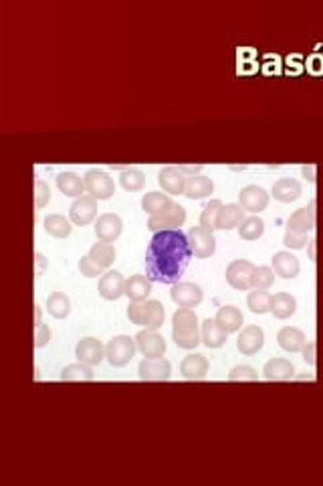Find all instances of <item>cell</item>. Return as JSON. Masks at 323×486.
Listing matches in <instances>:
<instances>
[{
  "label": "cell",
  "mask_w": 323,
  "mask_h": 486,
  "mask_svg": "<svg viewBox=\"0 0 323 486\" xmlns=\"http://www.w3.org/2000/svg\"><path fill=\"white\" fill-rule=\"evenodd\" d=\"M275 284V269L271 266H257L253 274V288L255 290H271Z\"/></svg>",
  "instance_id": "ab89813d"
},
{
  "label": "cell",
  "mask_w": 323,
  "mask_h": 486,
  "mask_svg": "<svg viewBox=\"0 0 323 486\" xmlns=\"http://www.w3.org/2000/svg\"><path fill=\"white\" fill-rule=\"evenodd\" d=\"M125 278L122 272L118 269H109L101 278H99V296L109 302H115L122 296H125Z\"/></svg>",
  "instance_id": "5bb4252c"
},
{
  "label": "cell",
  "mask_w": 323,
  "mask_h": 486,
  "mask_svg": "<svg viewBox=\"0 0 323 486\" xmlns=\"http://www.w3.org/2000/svg\"><path fill=\"white\" fill-rule=\"evenodd\" d=\"M262 375L267 381H289L295 375V367L287 359H271L265 363Z\"/></svg>",
  "instance_id": "83f0119b"
},
{
  "label": "cell",
  "mask_w": 323,
  "mask_h": 486,
  "mask_svg": "<svg viewBox=\"0 0 323 486\" xmlns=\"http://www.w3.org/2000/svg\"><path fill=\"white\" fill-rule=\"evenodd\" d=\"M158 183L168 195H184L186 174L178 166H164L158 174Z\"/></svg>",
  "instance_id": "ffe728a7"
},
{
  "label": "cell",
  "mask_w": 323,
  "mask_h": 486,
  "mask_svg": "<svg viewBox=\"0 0 323 486\" xmlns=\"http://www.w3.org/2000/svg\"><path fill=\"white\" fill-rule=\"evenodd\" d=\"M273 269H275V274H277L279 278L293 280V278L299 276L301 264H299V260L293 255L291 251H277L273 255Z\"/></svg>",
  "instance_id": "603a6c76"
},
{
  "label": "cell",
  "mask_w": 323,
  "mask_h": 486,
  "mask_svg": "<svg viewBox=\"0 0 323 486\" xmlns=\"http://www.w3.org/2000/svg\"><path fill=\"white\" fill-rule=\"evenodd\" d=\"M172 339L178 348L192 351L202 343L198 316L192 308H178L172 316Z\"/></svg>",
  "instance_id": "7a4b0ae2"
},
{
  "label": "cell",
  "mask_w": 323,
  "mask_h": 486,
  "mask_svg": "<svg viewBox=\"0 0 323 486\" xmlns=\"http://www.w3.org/2000/svg\"><path fill=\"white\" fill-rule=\"evenodd\" d=\"M139 379L141 381H168L172 377V365L164 357L158 359H144L138 367Z\"/></svg>",
  "instance_id": "2e32d148"
},
{
  "label": "cell",
  "mask_w": 323,
  "mask_h": 486,
  "mask_svg": "<svg viewBox=\"0 0 323 486\" xmlns=\"http://www.w3.org/2000/svg\"><path fill=\"white\" fill-rule=\"evenodd\" d=\"M269 199L271 195L267 193V188L259 187V185H248L239 193V205L253 215L265 211L269 207Z\"/></svg>",
  "instance_id": "8fae6325"
},
{
  "label": "cell",
  "mask_w": 323,
  "mask_h": 486,
  "mask_svg": "<svg viewBox=\"0 0 323 486\" xmlns=\"http://www.w3.org/2000/svg\"><path fill=\"white\" fill-rule=\"evenodd\" d=\"M87 255H89V260H93V264H97L99 267L108 269V267L115 262L118 251H115V248H113V243L99 241V243H95V245H93Z\"/></svg>",
  "instance_id": "836d02e7"
},
{
  "label": "cell",
  "mask_w": 323,
  "mask_h": 486,
  "mask_svg": "<svg viewBox=\"0 0 323 486\" xmlns=\"http://www.w3.org/2000/svg\"><path fill=\"white\" fill-rule=\"evenodd\" d=\"M213 193H215V183L210 176H204V174L186 176L184 197H188L190 201H202V199L210 197Z\"/></svg>",
  "instance_id": "44dd1931"
},
{
  "label": "cell",
  "mask_w": 323,
  "mask_h": 486,
  "mask_svg": "<svg viewBox=\"0 0 323 486\" xmlns=\"http://www.w3.org/2000/svg\"><path fill=\"white\" fill-rule=\"evenodd\" d=\"M152 294V280L144 274H134L125 282V296L132 302H144Z\"/></svg>",
  "instance_id": "4316f807"
},
{
  "label": "cell",
  "mask_w": 323,
  "mask_h": 486,
  "mask_svg": "<svg viewBox=\"0 0 323 486\" xmlns=\"http://www.w3.org/2000/svg\"><path fill=\"white\" fill-rule=\"evenodd\" d=\"M308 243V236H299V233H293L289 229H285V236H283V245L285 248H289V250H303Z\"/></svg>",
  "instance_id": "f6af8a7d"
},
{
  "label": "cell",
  "mask_w": 323,
  "mask_h": 486,
  "mask_svg": "<svg viewBox=\"0 0 323 486\" xmlns=\"http://www.w3.org/2000/svg\"><path fill=\"white\" fill-rule=\"evenodd\" d=\"M184 174H190V176H196V174L202 173V164H194V166H178Z\"/></svg>",
  "instance_id": "f907efd6"
},
{
  "label": "cell",
  "mask_w": 323,
  "mask_h": 486,
  "mask_svg": "<svg viewBox=\"0 0 323 486\" xmlns=\"http://www.w3.org/2000/svg\"><path fill=\"white\" fill-rule=\"evenodd\" d=\"M257 379H259V373L251 365H236V367H232L231 373H229V381H232V383H239V381H257Z\"/></svg>",
  "instance_id": "b9f144b4"
},
{
  "label": "cell",
  "mask_w": 323,
  "mask_h": 486,
  "mask_svg": "<svg viewBox=\"0 0 323 486\" xmlns=\"http://www.w3.org/2000/svg\"><path fill=\"white\" fill-rule=\"evenodd\" d=\"M208 369H210V363L201 353H190L180 363V375L188 381H201L208 375Z\"/></svg>",
  "instance_id": "d6986e66"
},
{
  "label": "cell",
  "mask_w": 323,
  "mask_h": 486,
  "mask_svg": "<svg viewBox=\"0 0 323 486\" xmlns=\"http://www.w3.org/2000/svg\"><path fill=\"white\" fill-rule=\"evenodd\" d=\"M46 310H49V314L53 318L63 320V318H67L71 314V300H69L67 294H63V292H53L46 298Z\"/></svg>",
  "instance_id": "d590c367"
},
{
  "label": "cell",
  "mask_w": 323,
  "mask_h": 486,
  "mask_svg": "<svg viewBox=\"0 0 323 486\" xmlns=\"http://www.w3.org/2000/svg\"><path fill=\"white\" fill-rule=\"evenodd\" d=\"M317 345L315 343H308V345L303 346V359H305V363L308 365H311V367H315L317 365Z\"/></svg>",
  "instance_id": "7dc6e473"
},
{
  "label": "cell",
  "mask_w": 323,
  "mask_h": 486,
  "mask_svg": "<svg viewBox=\"0 0 323 486\" xmlns=\"http://www.w3.org/2000/svg\"><path fill=\"white\" fill-rule=\"evenodd\" d=\"M271 300L273 294H269V290H255L248 292L246 296V306L253 314H267L271 312Z\"/></svg>",
  "instance_id": "8d00e7d4"
},
{
  "label": "cell",
  "mask_w": 323,
  "mask_h": 486,
  "mask_svg": "<svg viewBox=\"0 0 323 486\" xmlns=\"http://www.w3.org/2000/svg\"><path fill=\"white\" fill-rule=\"evenodd\" d=\"M79 272L81 276L85 278H97V276H103V267H99L97 264H93V260H89V255L81 257L79 260Z\"/></svg>",
  "instance_id": "ee69618b"
},
{
  "label": "cell",
  "mask_w": 323,
  "mask_h": 486,
  "mask_svg": "<svg viewBox=\"0 0 323 486\" xmlns=\"http://www.w3.org/2000/svg\"><path fill=\"white\" fill-rule=\"evenodd\" d=\"M202 332V345L208 346V348H220V346L227 345V332L220 329L215 322V318H206L201 324Z\"/></svg>",
  "instance_id": "f1b7e54d"
},
{
  "label": "cell",
  "mask_w": 323,
  "mask_h": 486,
  "mask_svg": "<svg viewBox=\"0 0 323 486\" xmlns=\"http://www.w3.org/2000/svg\"><path fill=\"white\" fill-rule=\"evenodd\" d=\"M277 345L287 353H301L303 346L308 345V336L303 334V330L295 327H283L277 332Z\"/></svg>",
  "instance_id": "d4e9b609"
},
{
  "label": "cell",
  "mask_w": 323,
  "mask_h": 486,
  "mask_svg": "<svg viewBox=\"0 0 323 486\" xmlns=\"http://www.w3.org/2000/svg\"><path fill=\"white\" fill-rule=\"evenodd\" d=\"M301 173H303V176L308 178L309 183H315V173H317V169H315L313 164H311V166H303Z\"/></svg>",
  "instance_id": "681fc988"
},
{
  "label": "cell",
  "mask_w": 323,
  "mask_h": 486,
  "mask_svg": "<svg viewBox=\"0 0 323 486\" xmlns=\"http://www.w3.org/2000/svg\"><path fill=\"white\" fill-rule=\"evenodd\" d=\"M170 298L180 308H196L204 298V292L198 284L194 282H176L172 284Z\"/></svg>",
  "instance_id": "9c48e42d"
},
{
  "label": "cell",
  "mask_w": 323,
  "mask_h": 486,
  "mask_svg": "<svg viewBox=\"0 0 323 486\" xmlns=\"http://www.w3.org/2000/svg\"><path fill=\"white\" fill-rule=\"evenodd\" d=\"M215 322L220 329L224 330L227 334H232V332H239V330L243 329L245 318H243V312H241L236 306L229 304V306L218 308V312H216L215 316Z\"/></svg>",
  "instance_id": "cb8c5ba5"
},
{
  "label": "cell",
  "mask_w": 323,
  "mask_h": 486,
  "mask_svg": "<svg viewBox=\"0 0 323 486\" xmlns=\"http://www.w3.org/2000/svg\"><path fill=\"white\" fill-rule=\"evenodd\" d=\"M315 243H317V239L315 237H311L308 243L309 248V257H311V262H315Z\"/></svg>",
  "instance_id": "816d5d0a"
},
{
  "label": "cell",
  "mask_w": 323,
  "mask_h": 486,
  "mask_svg": "<svg viewBox=\"0 0 323 486\" xmlns=\"http://www.w3.org/2000/svg\"><path fill=\"white\" fill-rule=\"evenodd\" d=\"M83 181H85V193L89 197H93L95 201H108L115 193L113 178L106 171L93 169V171H89L83 176Z\"/></svg>",
  "instance_id": "5b68a950"
},
{
  "label": "cell",
  "mask_w": 323,
  "mask_h": 486,
  "mask_svg": "<svg viewBox=\"0 0 323 486\" xmlns=\"http://www.w3.org/2000/svg\"><path fill=\"white\" fill-rule=\"evenodd\" d=\"M188 245H190V251L194 257L198 260H206L210 255H215L216 251V239H215V231L202 227V225H196L192 229H188Z\"/></svg>",
  "instance_id": "8992f818"
},
{
  "label": "cell",
  "mask_w": 323,
  "mask_h": 486,
  "mask_svg": "<svg viewBox=\"0 0 323 486\" xmlns=\"http://www.w3.org/2000/svg\"><path fill=\"white\" fill-rule=\"evenodd\" d=\"M186 221V209L182 205L174 203L168 211L158 213V215H150L148 219V229L152 233L158 231H166V229H180Z\"/></svg>",
  "instance_id": "ba28073f"
},
{
  "label": "cell",
  "mask_w": 323,
  "mask_h": 486,
  "mask_svg": "<svg viewBox=\"0 0 323 486\" xmlns=\"http://www.w3.org/2000/svg\"><path fill=\"white\" fill-rule=\"evenodd\" d=\"M34 260H37V276H41L46 267V257L43 255V253H37V255H34Z\"/></svg>",
  "instance_id": "c3c4849f"
},
{
  "label": "cell",
  "mask_w": 323,
  "mask_h": 486,
  "mask_svg": "<svg viewBox=\"0 0 323 486\" xmlns=\"http://www.w3.org/2000/svg\"><path fill=\"white\" fill-rule=\"evenodd\" d=\"M39 322H43V310H41V306H34V324H39Z\"/></svg>",
  "instance_id": "f5cc1de1"
},
{
  "label": "cell",
  "mask_w": 323,
  "mask_h": 486,
  "mask_svg": "<svg viewBox=\"0 0 323 486\" xmlns=\"http://www.w3.org/2000/svg\"><path fill=\"white\" fill-rule=\"evenodd\" d=\"M287 229L299 236H309L315 229V201L309 207L297 209L287 219Z\"/></svg>",
  "instance_id": "ac0fdd59"
},
{
  "label": "cell",
  "mask_w": 323,
  "mask_h": 486,
  "mask_svg": "<svg viewBox=\"0 0 323 486\" xmlns=\"http://www.w3.org/2000/svg\"><path fill=\"white\" fill-rule=\"evenodd\" d=\"M120 185L127 193H138L146 185V174L139 169H122L120 173Z\"/></svg>",
  "instance_id": "f35d334b"
},
{
  "label": "cell",
  "mask_w": 323,
  "mask_h": 486,
  "mask_svg": "<svg viewBox=\"0 0 323 486\" xmlns=\"http://www.w3.org/2000/svg\"><path fill=\"white\" fill-rule=\"evenodd\" d=\"M97 201L89 197V195H83L73 201L71 209H69V219L73 221V225H79V227H85V225H91L93 221L97 219Z\"/></svg>",
  "instance_id": "7c38bea8"
},
{
  "label": "cell",
  "mask_w": 323,
  "mask_h": 486,
  "mask_svg": "<svg viewBox=\"0 0 323 486\" xmlns=\"http://www.w3.org/2000/svg\"><path fill=\"white\" fill-rule=\"evenodd\" d=\"M172 205H174V201H172V197H170L168 193H160V190L148 193V195H144V199H141V209H144L148 215L164 213V211H168Z\"/></svg>",
  "instance_id": "1f68e13d"
},
{
  "label": "cell",
  "mask_w": 323,
  "mask_h": 486,
  "mask_svg": "<svg viewBox=\"0 0 323 486\" xmlns=\"http://www.w3.org/2000/svg\"><path fill=\"white\" fill-rule=\"evenodd\" d=\"M123 221L115 215V213H103L101 217H97L95 223V236L99 241L106 243H113L118 237L122 236Z\"/></svg>",
  "instance_id": "e0dca14e"
},
{
  "label": "cell",
  "mask_w": 323,
  "mask_h": 486,
  "mask_svg": "<svg viewBox=\"0 0 323 486\" xmlns=\"http://www.w3.org/2000/svg\"><path fill=\"white\" fill-rule=\"evenodd\" d=\"M255 264L248 262V260H234L227 266V282L234 290H241V292H246L253 288V274H255Z\"/></svg>",
  "instance_id": "52a82bcc"
},
{
  "label": "cell",
  "mask_w": 323,
  "mask_h": 486,
  "mask_svg": "<svg viewBox=\"0 0 323 486\" xmlns=\"http://www.w3.org/2000/svg\"><path fill=\"white\" fill-rule=\"evenodd\" d=\"M245 221V209L239 203L222 205L216 219V231H231Z\"/></svg>",
  "instance_id": "7402d4cb"
},
{
  "label": "cell",
  "mask_w": 323,
  "mask_h": 486,
  "mask_svg": "<svg viewBox=\"0 0 323 486\" xmlns=\"http://www.w3.org/2000/svg\"><path fill=\"white\" fill-rule=\"evenodd\" d=\"M127 318L129 322L146 327L150 330H160L166 318L164 304L160 300H144V302H132L127 306Z\"/></svg>",
  "instance_id": "3957f363"
},
{
  "label": "cell",
  "mask_w": 323,
  "mask_h": 486,
  "mask_svg": "<svg viewBox=\"0 0 323 486\" xmlns=\"http://www.w3.org/2000/svg\"><path fill=\"white\" fill-rule=\"evenodd\" d=\"M51 201V188L46 185L43 178H37L34 183V205L37 209H43L45 205H49Z\"/></svg>",
  "instance_id": "7bdbcfd3"
},
{
  "label": "cell",
  "mask_w": 323,
  "mask_h": 486,
  "mask_svg": "<svg viewBox=\"0 0 323 486\" xmlns=\"http://www.w3.org/2000/svg\"><path fill=\"white\" fill-rule=\"evenodd\" d=\"M75 357L77 361L87 363V365H101L106 361V345L95 339V336H87V339H81L75 346Z\"/></svg>",
  "instance_id": "4fadbf2b"
},
{
  "label": "cell",
  "mask_w": 323,
  "mask_h": 486,
  "mask_svg": "<svg viewBox=\"0 0 323 486\" xmlns=\"http://www.w3.org/2000/svg\"><path fill=\"white\" fill-rule=\"evenodd\" d=\"M222 205L224 203L218 201V199H213L210 203H206V207H204V211H202L201 215L202 227H206V229H210V231H216V219H218V211H220Z\"/></svg>",
  "instance_id": "60d3db41"
},
{
  "label": "cell",
  "mask_w": 323,
  "mask_h": 486,
  "mask_svg": "<svg viewBox=\"0 0 323 486\" xmlns=\"http://www.w3.org/2000/svg\"><path fill=\"white\" fill-rule=\"evenodd\" d=\"M136 345H138L139 353H141L144 357H148V359L164 357V355H166V348H168L164 336H162L158 330L150 329L139 330L138 334H136Z\"/></svg>",
  "instance_id": "30bf717a"
},
{
  "label": "cell",
  "mask_w": 323,
  "mask_h": 486,
  "mask_svg": "<svg viewBox=\"0 0 323 486\" xmlns=\"http://www.w3.org/2000/svg\"><path fill=\"white\" fill-rule=\"evenodd\" d=\"M192 257L188 237L180 229L158 231L146 251L148 274L156 282L176 284Z\"/></svg>",
  "instance_id": "6da1fadb"
},
{
  "label": "cell",
  "mask_w": 323,
  "mask_h": 486,
  "mask_svg": "<svg viewBox=\"0 0 323 486\" xmlns=\"http://www.w3.org/2000/svg\"><path fill=\"white\" fill-rule=\"evenodd\" d=\"M45 231L55 239H65L73 231V221L63 215H49L45 219Z\"/></svg>",
  "instance_id": "e575fe53"
},
{
  "label": "cell",
  "mask_w": 323,
  "mask_h": 486,
  "mask_svg": "<svg viewBox=\"0 0 323 486\" xmlns=\"http://www.w3.org/2000/svg\"><path fill=\"white\" fill-rule=\"evenodd\" d=\"M93 367L87 363H71L61 371V381H93Z\"/></svg>",
  "instance_id": "74e56055"
},
{
  "label": "cell",
  "mask_w": 323,
  "mask_h": 486,
  "mask_svg": "<svg viewBox=\"0 0 323 486\" xmlns=\"http://www.w3.org/2000/svg\"><path fill=\"white\" fill-rule=\"evenodd\" d=\"M236 231H239V237L245 239V241H257V239H261L265 236V221L259 215H248L236 227Z\"/></svg>",
  "instance_id": "d6a6232c"
},
{
  "label": "cell",
  "mask_w": 323,
  "mask_h": 486,
  "mask_svg": "<svg viewBox=\"0 0 323 486\" xmlns=\"http://www.w3.org/2000/svg\"><path fill=\"white\" fill-rule=\"evenodd\" d=\"M57 188L67 197L79 199L85 195V181L75 173H59L57 174Z\"/></svg>",
  "instance_id": "4dcf8cb0"
},
{
  "label": "cell",
  "mask_w": 323,
  "mask_h": 486,
  "mask_svg": "<svg viewBox=\"0 0 323 486\" xmlns=\"http://www.w3.org/2000/svg\"><path fill=\"white\" fill-rule=\"evenodd\" d=\"M136 351H138L136 339H132L127 334H118L106 345V361L111 367H125L134 359Z\"/></svg>",
  "instance_id": "277c9868"
},
{
  "label": "cell",
  "mask_w": 323,
  "mask_h": 486,
  "mask_svg": "<svg viewBox=\"0 0 323 486\" xmlns=\"http://www.w3.org/2000/svg\"><path fill=\"white\" fill-rule=\"evenodd\" d=\"M34 332H37V334H34V346H37V348H43V346L49 345L53 332H51V329H49L46 324H43V322L34 324Z\"/></svg>",
  "instance_id": "bcb514c9"
},
{
  "label": "cell",
  "mask_w": 323,
  "mask_h": 486,
  "mask_svg": "<svg viewBox=\"0 0 323 486\" xmlns=\"http://www.w3.org/2000/svg\"><path fill=\"white\" fill-rule=\"evenodd\" d=\"M297 312V300L289 292H279L271 300V314L279 320H287Z\"/></svg>",
  "instance_id": "f546056e"
},
{
  "label": "cell",
  "mask_w": 323,
  "mask_h": 486,
  "mask_svg": "<svg viewBox=\"0 0 323 486\" xmlns=\"http://www.w3.org/2000/svg\"><path fill=\"white\" fill-rule=\"evenodd\" d=\"M262 345H265V332H262L261 327L251 324V327H245V329L239 332L236 348H239L241 355L253 357V355H257L261 351Z\"/></svg>",
  "instance_id": "9a60e30c"
},
{
  "label": "cell",
  "mask_w": 323,
  "mask_h": 486,
  "mask_svg": "<svg viewBox=\"0 0 323 486\" xmlns=\"http://www.w3.org/2000/svg\"><path fill=\"white\" fill-rule=\"evenodd\" d=\"M303 187L295 178H279L277 183L271 188V197H275L279 203H293L301 197Z\"/></svg>",
  "instance_id": "484cf974"
}]
</instances>
